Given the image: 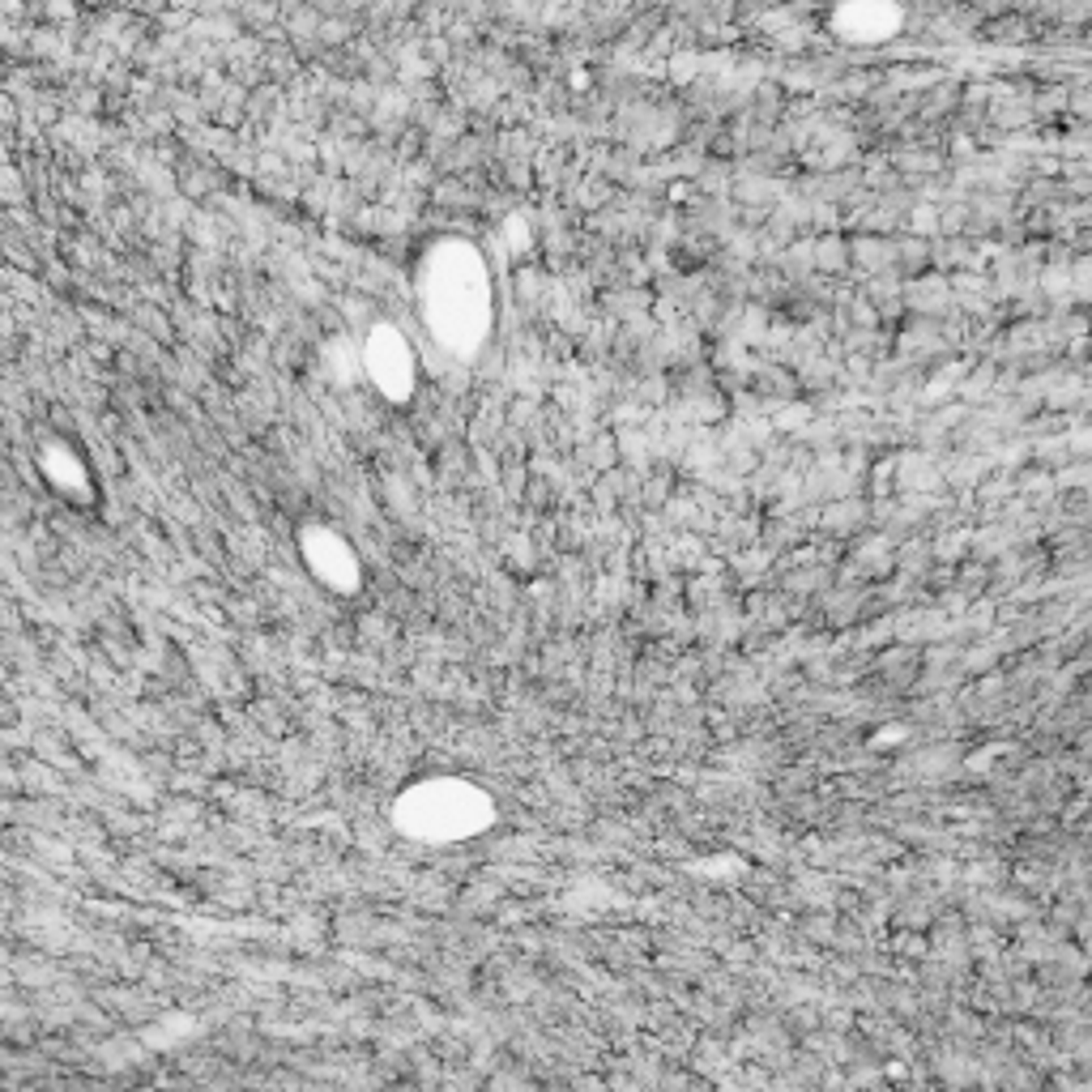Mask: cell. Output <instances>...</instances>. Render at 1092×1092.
I'll return each mask as SVG.
<instances>
[{
  "mask_svg": "<svg viewBox=\"0 0 1092 1092\" xmlns=\"http://www.w3.org/2000/svg\"><path fill=\"white\" fill-rule=\"evenodd\" d=\"M423 273H427L423 312H427V325L436 328V337L444 346H479L482 328H487V307H491L482 261L465 248H439Z\"/></svg>",
  "mask_w": 1092,
  "mask_h": 1092,
  "instance_id": "obj_1",
  "label": "cell"
},
{
  "mask_svg": "<svg viewBox=\"0 0 1092 1092\" xmlns=\"http://www.w3.org/2000/svg\"><path fill=\"white\" fill-rule=\"evenodd\" d=\"M487 798L465 781H427L401 803V824L423 836H465L487 824Z\"/></svg>",
  "mask_w": 1092,
  "mask_h": 1092,
  "instance_id": "obj_2",
  "label": "cell"
}]
</instances>
